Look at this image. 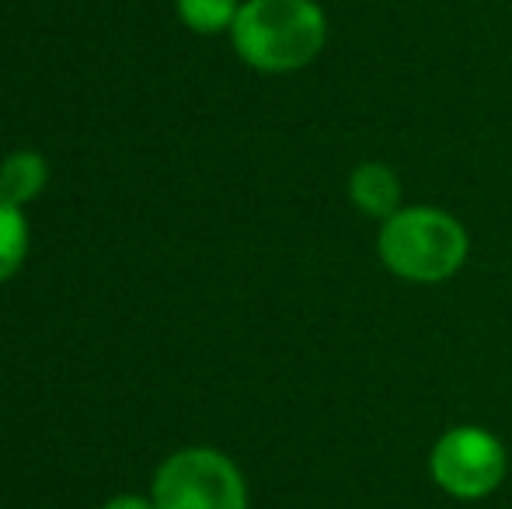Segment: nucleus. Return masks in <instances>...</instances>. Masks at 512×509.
Wrapping results in <instances>:
<instances>
[{
	"label": "nucleus",
	"mask_w": 512,
	"mask_h": 509,
	"mask_svg": "<svg viewBox=\"0 0 512 509\" xmlns=\"http://www.w3.org/2000/svg\"><path fill=\"white\" fill-rule=\"evenodd\" d=\"M150 499L157 509H248V482L220 450L185 447L154 471Z\"/></svg>",
	"instance_id": "7ed1b4c3"
},
{
	"label": "nucleus",
	"mask_w": 512,
	"mask_h": 509,
	"mask_svg": "<svg viewBox=\"0 0 512 509\" xmlns=\"http://www.w3.org/2000/svg\"><path fill=\"white\" fill-rule=\"evenodd\" d=\"M429 475L439 492L460 503H478L502 489L509 475V450L492 429L453 426L432 443L429 450Z\"/></svg>",
	"instance_id": "20e7f679"
},
{
	"label": "nucleus",
	"mask_w": 512,
	"mask_h": 509,
	"mask_svg": "<svg viewBox=\"0 0 512 509\" xmlns=\"http://www.w3.org/2000/svg\"><path fill=\"white\" fill-rule=\"evenodd\" d=\"M28 255V220L25 210L0 196V283L21 269Z\"/></svg>",
	"instance_id": "6e6552de"
},
{
	"label": "nucleus",
	"mask_w": 512,
	"mask_h": 509,
	"mask_svg": "<svg viewBox=\"0 0 512 509\" xmlns=\"http://www.w3.org/2000/svg\"><path fill=\"white\" fill-rule=\"evenodd\" d=\"M377 255L391 276L415 286H439L471 255L467 227L439 206H401L377 231Z\"/></svg>",
	"instance_id": "f03ea898"
},
{
	"label": "nucleus",
	"mask_w": 512,
	"mask_h": 509,
	"mask_svg": "<svg viewBox=\"0 0 512 509\" xmlns=\"http://www.w3.org/2000/svg\"><path fill=\"white\" fill-rule=\"evenodd\" d=\"M349 203L356 206L363 217L380 220L384 224L387 217L401 210V178L391 164L384 161H363L349 171Z\"/></svg>",
	"instance_id": "39448f33"
},
{
	"label": "nucleus",
	"mask_w": 512,
	"mask_h": 509,
	"mask_svg": "<svg viewBox=\"0 0 512 509\" xmlns=\"http://www.w3.org/2000/svg\"><path fill=\"white\" fill-rule=\"evenodd\" d=\"M328 14L317 0H244L230 46L258 74H297L321 56Z\"/></svg>",
	"instance_id": "f257e3e1"
},
{
	"label": "nucleus",
	"mask_w": 512,
	"mask_h": 509,
	"mask_svg": "<svg viewBox=\"0 0 512 509\" xmlns=\"http://www.w3.org/2000/svg\"><path fill=\"white\" fill-rule=\"evenodd\" d=\"M244 0H175L178 21L196 35L230 32Z\"/></svg>",
	"instance_id": "0eeeda50"
},
{
	"label": "nucleus",
	"mask_w": 512,
	"mask_h": 509,
	"mask_svg": "<svg viewBox=\"0 0 512 509\" xmlns=\"http://www.w3.org/2000/svg\"><path fill=\"white\" fill-rule=\"evenodd\" d=\"M46 182H49V164H46V157L35 154V150H14V154H7L4 164H0V196H4L7 203L21 206V210H25L32 199L42 196Z\"/></svg>",
	"instance_id": "423d86ee"
},
{
	"label": "nucleus",
	"mask_w": 512,
	"mask_h": 509,
	"mask_svg": "<svg viewBox=\"0 0 512 509\" xmlns=\"http://www.w3.org/2000/svg\"><path fill=\"white\" fill-rule=\"evenodd\" d=\"M102 509H157L150 496H115Z\"/></svg>",
	"instance_id": "1a4fd4ad"
}]
</instances>
